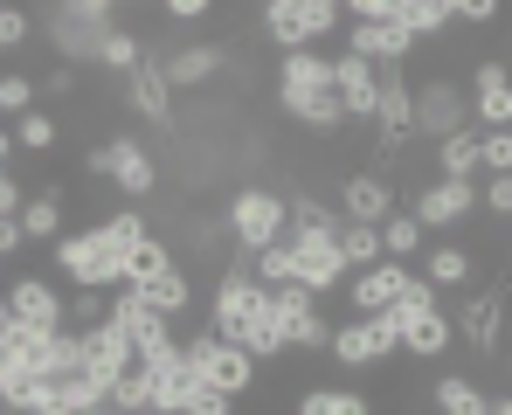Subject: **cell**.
Listing matches in <instances>:
<instances>
[{"label": "cell", "instance_id": "19", "mask_svg": "<svg viewBox=\"0 0 512 415\" xmlns=\"http://www.w3.org/2000/svg\"><path fill=\"white\" fill-rule=\"evenodd\" d=\"M416 277L443 298V291H464V284L478 277V263H471V249H464V243H429L423 263H416Z\"/></svg>", "mask_w": 512, "mask_h": 415}, {"label": "cell", "instance_id": "46", "mask_svg": "<svg viewBox=\"0 0 512 415\" xmlns=\"http://www.w3.org/2000/svg\"><path fill=\"white\" fill-rule=\"evenodd\" d=\"M90 415H125V409H90Z\"/></svg>", "mask_w": 512, "mask_h": 415}, {"label": "cell", "instance_id": "36", "mask_svg": "<svg viewBox=\"0 0 512 415\" xmlns=\"http://www.w3.org/2000/svg\"><path fill=\"white\" fill-rule=\"evenodd\" d=\"M111 319V298L104 291H70V332H90Z\"/></svg>", "mask_w": 512, "mask_h": 415}, {"label": "cell", "instance_id": "35", "mask_svg": "<svg viewBox=\"0 0 512 415\" xmlns=\"http://www.w3.org/2000/svg\"><path fill=\"white\" fill-rule=\"evenodd\" d=\"M28 35H35V14H28V7H14V0H0V56L28 49Z\"/></svg>", "mask_w": 512, "mask_h": 415}, {"label": "cell", "instance_id": "44", "mask_svg": "<svg viewBox=\"0 0 512 415\" xmlns=\"http://www.w3.org/2000/svg\"><path fill=\"white\" fill-rule=\"evenodd\" d=\"M14 153H21V146H14V132L0 125V173H14Z\"/></svg>", "mask_w": 512, "mask_h": 415}, {"label": "cell", "instance_id": "2", "mask_svg": "<svg viewBox=\"0 0 512 415\" xmlns=\"http://www.w3.org/2000/svg\"><path fill=\"white\" fill-rule=\"evenodd\" d=\"M222 222H229V243L243 256H263L270 243L291 236V208H284V187H263V180H243L229 201H222Z\"/></svg>", "mask_w": 512, "mask_h": 415}, {"label": "cell", "instance_id": "30", "mask_svg": "<svg viewBox=\"0 0 512 415\" xmlns=\"http://www.w3.org/2000/svg\"><path fill=\"white\" fill-rule=\"evenodd\" d=\"M340 263L346 277H360V270H374V263H388V249H381V229H340Z\"/></svg>", "mask_w": 512, "mask_h": 415}, {"label": "cell", "instance_id": "10", "mask_svg": "<svg viewBox=\"0 0 512 415\" xmlns=\"http://www.w3.org/2000/svg\"><path fill=\"white\" fill-rule=\"evenodd\" d=\"M111 187L125 194V208H146L160 194V153L139 132H111Z\"/></svg>", "mask_w": 512, "mask_h": 415}, {"label": "cell", "instance_id": "37", "mask_svg": "<svg viewBox=\"0 0 512 415\" xmlns=\"http://www.w3.org/2000/svg\"><path fill=\"white\" fill-rule=\"evenodd\" d=\"M450 21H457V28H499L506 7H499V0H450Z\"/></svg>", "mask_w": 512, "mask_h": 415}, {"label": "cell", "instance_id": "3", "mask_svg": "<svg viewBox=\"0 0 512 415\" xmlns=\"http://www.w3.org/2000/svg\"><path fill=\"white\" fill-rule=\"evenodd\" d=\"M49 263H56V277L63 284H77V291H125V256L111 249L104 236V222H84V229H70L63 243L49 249Z\"/></svg>", "mask_w": 512, "mask_h": 415}, {"label": "cell", "instance_id": "33", "mask_svg": "<svg viewBox=\"0 0 512 415\" xmlns=\"http://www.w3.org/2000/svg\"><path fill=\"white\" fill-rule=\"evenodd\" d=\"M256 284H263V291H284V284H298V256H291V243H270L263 256H256Z\"/></svg>", "mask_w": 512, "mask_h": 415}, {"label": "cell", "instance_id": "24", "mask_svg": "<svg viewBox=\"0 0 512 415\" xmlns=\"http://www.w3.org/2000/svg\"><path fill=\"white\" fill-rule=\"evenodd\" d=\"M429 160H436V180H485L478 173V125L443 139V146H429Z\"/></svg>", "mask_w": 512, "mask_h": 415}, {"label": "cell", "instance_id": "29", "mask_svg": "<svg viewBox=\"0 0 512 415\" xmlns=\"http://www.w3.org/2000/svg\"><path fill=\"white\" fill-rule=\"evenodd\" d=\"M139 63H146V42H139L132 28H118V35H104V42H97V70H104V77L125 83Z\"/></svg>", "mask_w": 512, "mask_h": 415}, {"label": "cell", "instance_id": "16", "mask_svg": "<svg viewBox=\"0 0 512 415\" xmlns=\"http://www.w3.org/2000/svg\"><path fill=\"white\" fill-rule=\"evenodd\" d=\"M333 97H340L346 125H367V132H374V111H381V70L360 63V56H333Z\"/></svg>", "mask_w": 512, "mask_h": 415}, {"label": "cell", "instance_id": "8", "mask_svg": "<svg viewBox=\"0 0 512 415\" xmlns=\"http://www.w3.org/2000/svg\"><path fill=\"white\" fill-rule=\"evenodd\" d=\"M457 132H471V90L416 70V146H443Z\"/></svg>", "mask_w": 512, "mask_h": 415}, {"label": "cell", "instance_id": "13", "mask_svg": "<svg viewBox=\"0 0 512 415\" xmlns=\"http://www.w3.org/2000/svg\"><path fill=\"white\" fill-rule=\"evenodd\" d=\"M416 284V270L409 263H374V270H360V277H346V305H353V319H381V312H395L402 305V291Z\"/></svg>", "mask_w": 512, "mask_h": 415}, {"label": "cell", "instance_id": "4", "mask_svg": "<svg viewBox=\"0 0 512 415\" xmlns=\"http://www.w3.org/2000/svg\"><path fill=\"white\" fill-rule=\"evenodd\" d=\"M180 353L194 360V374H201V388H215V395H229V402H243L256 381H263V367H256V353L243 346H229V339H215L208 326H194L180 339Z\"/></svg>", "mask_w": 512, "mask_h": 415}, {"label": "cell", "instance_id": "38", "mask_svg": "<svg viewBox=\"0 0 512 415\" xmlns=\"http://www.w3.org/2000/svg\"><path fill=\"white\" fill-rule=\"evenodd\" d=\"M478 173H512V132H478Z\"/></svg>", "mask_w": 512, "mask_h": 415}, {"label": "cell", "instance_id": "18", "mask_svg": "<svg viewBox=\"0 0 512 415\" xmlns=\"http://www.w3.org/2000/svg\"><path fill=\"white\" fill-rule=\"evenodd\" d=\"M21 236L28 249H56L70 236V208H63V180H42L28 201H21Z\"/></svg>", "mask_w": 512, "mask_h": 415}, {"label": "cell", "instance_id": "6", "mask_svg": "<svg viewBox=\"0 0 512 415\" xmlns=\"http://www.w3.org/2000/svg\"><path fill=\"white\" fill-rule=\"evenodd\" d=\"M506 305H512V277H492L485 291H464V305L450 312V326H457V339L492 367L499 353H506Z\"/></svg>", "mask_w": 512, "mask_h": 415}, {"label": "cell", "instance_id": "47", "mask_svg": "<svg viewBox=\"0 0 512 415\" xmlns=\"http://www.w3.org/2000/svg\"><path fill=\"white\" fill-rule=\"evenodd\" d=\"M0 415H7V409H0Z\"/></svg>", "mask_w": 512, "mask_h": 415}, {"label": "cell", "instance_id": "26", "mask_svg": "<svg viewBox=\"0 0 512 415\" xmlns=\"http://www.w3.org/2000/svg\"><path fill=\"white\" fill-rule=\"evenodd\" d=\"M395 21H402L416 42H436V35L457 28V21H450V0H395Z\"/></svg>", "mask_w": 512, "mask_h": 415}, {"label": "cell", "instance_id": "25", "mask_svg": "<svg viewBox=\"0 0 512 415\" xmlns=\"http://www.w3.org/2000/svg\"><path fill=\"white\" fill-rule=\"evenodd\" d=\"M381 249H388V256H395V263H409V270H416V263H423V249H429L423 222H416V215H409V208H395V215H388V222H381Z\"/></svg>", "mask_w": 512, "mask_h": 415}, {"label": "cell", "instance_id": "32", "mask_svg": "<svg viewBox=\"0 0 512 415\" xmlns=\"http://www.w3.org/2000/svg\"><path fill=\"white\" fill-rule=\"evenodd\" d=\"M35 97H42V83L28 77V70H0V125L28 118V111H35Z\"/></svg>", "mask_w": 512, "mask_h": 415}, {"label": "cell", "instance_id": "43", "mask_svg": "<svg viewBox=\"0 0 512 415\" xmlns=\"http://www.w3.org/2000/svg\"><path fill=\"white\" fill-rule=\"evenodd\" d=\"M21 201H28V194H21V180H14V173H0V222H7V215H21Z\"/></svg>", "mask_w": 512, "mask_h": 415}, {"label": "cell", "instance_id": "34", "mask_svg": "<svg viewBox=\"0 0 512 415\" xmlns=\"http://www.w3.org/2000/svg\"><path fill=\"white\" fill-rule=\"evenodd\" d=\"M478 208L506 229L512 222V173H485V180H478Z\"/></svg>", "mask_w": 512, "mask_h": 415}, {"label": "cell", "instance_id": "15", "mask_svg": "<svg viewBox=\"0 0 512 415\" xmlns=\"http://www.w3.org/2000/svg\"><path fill=\"white\" fill-rule=\"evenodd\" d=\"M284 243H291V256H298V284H305L312 298H333V291H346L340 236H305V229H291Z\"/></svg>", "mask_w": 512, "mask_h": 415}, {"label": "cell", "instance_id": "22", "mask_svg": "<svg viewBox=\"0 0 512 415\" xmlns=\"http://www.w3.org/2000/svg\"><path fill=\"white\" fill-rule=\"evenodd\" d=\"M139 298H146L160 319H187V312L201 305V298H194V270H187V263H173V270L153 277V284H139Z\"/></svg>", "mask_w": 512, "mask_h": 415}, {"label": "cell", "instance_id": "14", "mask_svg": "<svg viewBox=\"0 0 512 415\" xmlns=\"http://www.w3.org/2000/svg\"><path fill=\"white\" fill-rule=\"evenodd\" d=\"M464 90H471V125H478V132H512V70H506V56H485Z\"/></svg>", "mask_w": 512, "mask_h": 415}, {"label": "cell", "instance_id": "20", "mask_svg": "<svg viewBox=\"0 0 512 415\" xmlns=\"http://www.w3.org/2000/svg\"><path fill=\"white\" fill-rule=\"evenodd\" d=\"M429 409L436 415H492V388L478 374H436L429 381Z\"/></svg>", "mask_w": 512, "mask_h": 415}, {"label": "cell", "instance_id": "5", "mask_svg": "<svg viewBox=\"0 0 512 415\" xmlns=\"http://www.w3.org/2000/svg\"><path fill=\"white\" fill-rule=\"evenodd\" d=\"M326 360H333L340 374H374V367L402 360V326H395V312H381V319H346V326H333V346H326Z\"/></svg>", "mask_w": 512, "mask_h": 415}, {"label": "cell", "instance_id": "11", "mask_svg": "<svg viewBox=\"0 0 512 415\" xmlns=\"http://www.w3.org/2000/svg\"><path fill=\"white\" fill-rule=\"evenodd\" d=\"M125 104H132V118H146L153 139H180V111H173V83H167V70H160V56H146V63L125 77Z\"/></svg>", "mask_w": 512, "mask_h": 415}, {"label": "cell", "instance_id": "17", "mask_svg": "<svg viewBox=\"0 0 512 415\" xmlns=\"http://www.w3.org/2000/svg\"><path fill=\"white\" fill-rule=\"evenodd\" d=\"M160 70H167L173 97H180V90H215L222 70H229V49H222V42H180L173 56H160Z\"/></svg>", "mask_w": 512, "mask_h": 415}, {"label": "cell", "instance_id": "7", "mask_svg": "<svg viewBox=\"0 0 512 415\" xmlns=\"http://www.w3.org/2000/svg\"><path fill=\"white\" fill-rule=\"evenodd\" d=\"M0 298H7V319L21 332H63L70 326V298L56 291L49 270H14V277L0 284Z\"/></svg>", "mask_w": 512, "mask_h": 415}, {"label": "cell", "instance_id": "12", "mask_svg": "<svg viewBox=\"0 0 512 415\" xmlns=\"http://www.w3.org/2000/svg\"><path fill=\"white\" fill-rule=\"evenodd\" d=\"M395 208H402V201H395V180H388V173L353 166V173L340 180V215L353 222V229H381Z\"/></svg>", "mask_w": 512, "mask_h": 415}, {"label": "cell", "instance_id": "28", "mask_svg": "<svg viewBox=\"0 0 512 415\" xmlns=\"http://www.w3.org/2000/svg\"><path fill=\"white\" fill-rule=\"evenodd\" d=\"M7 132H14V146H21V153H56V146H63V118H56V111H42V104H35L28 118H14Z\"/></svg>", "mask_w": 512, "mask_h": 415}, {"label": "cell", "instance_id": "31", "mask_svg": "<svg viewBox=\"0 0 512 415\" xmlns=\"http://www.w3.org/2000/svg\"><path fill=\"white\" fill-rule=\"evenodd\" d=\"M160 270H173V243H167V236H146V243L132 249V263H125V291H139V284H153Z\"/></svg>", "mask_w": 512, "mask_h": 415}, {"label": "cell", "instance_id": "45", "mask_svg": "<svg viewBox=\"0 0 512 415\" xmlns=\"http://www.w3.org/2000/svg\"><path fill=\"white\" fill-rule=\"evenodd\" d=\"M492 415H512V388H506V395H492Z\"/></svg>", "mask_w": 512, "mask_h": 415}, {"label": "cell", "instance_id": "21", "mask_svg": "<svg viewBox=\"0 0 512 415\" xmlns=\"http://www.w3.org/2000/svg\"><path fill=\"white\" fill-rule=\"evenodd\" d=\"M270 90H312V97H333V56L319 49H298V56H277Z\"/></svg>", "mask_w": 512, "mask_h": 415}, {"label": "cell", "instance_id": "40", "mask_svg": "<svg viewBox=\"0 0 512 415\" xmlns=\"http://www.w3.org/2000/svg\"><path fill=\"white\" fill-rule=\"evenodd\" d=\"M180 415H236V402H229V395H215V388H194Z\"/></svg>", "mask_w": 512, "mask_h": 415}, {"label": "cell", "instance_id": "9", "mask_svg": "<svg viewBox=\"0 0 512 415\" xmlns=\"http://www.w3.org/2000/svg\"><path fill=\"white\" fill-rule=\"evenodd\" d=\"M416 222H423V236H450V229H464L471 215H478V180H416V194L402 201Z\"/></svg>", "mask_w": 512, "mask_h": 415}, {"label": "cell", "instance_id": "41", "mask_svg": "<svg viewBox=\"0 0 512 415\" xmlns=\"http://www.w3.org/2000/svg\"><path fill=\"white\" fill-rule=\"evenodd\" d=\"M77 70H70V63H56V70H42V97H77Z\"/></svg>", "mask_w": 512, "mask_h": 415}, {"label": "cell", "instance_id": "23", "mask_svg": "<svg viewBox=\"0 0 512 415\" xmlns=\"http://www.w3.org/2000/svg\"><path fill=\"white\" fill-rule=\"evenodd\" d=\"M284 208H291V229H305V236H340L346 229L340 201H326L312 187H284Z\"/></svg>", "mask_w": 512, "mask_h": 415}, {"label": "cell", "instance_id": "42", "mask_svg": "<svg viewBox=\"0 0 512 415\" xmlns=\"http://www.w3.org/2000/svg\"><path fill=\"white\" fill-rule=\"evenodd\" d=\"M21 249H28V236H21V215H7V222H0V263H14Z\"/></svg>", "mask_w": 512, "mask_h": 415}, {"label": "cell", "instance_id": "1", "mask_svg": "<svg viewBox=\"0 0 512 415\" xmlns=\"http://www.w3.org/2000/svg\"><path fill=\"white\" fill-rule=\"evenodd\" d=\"M333 28H346V7H340V0H263V7H256V35H263L277 56L319 49Z\"/></svg>", "mask_w": 512, "mask_h": 415}, {"label": "cell", "instance_id": "39", "mask_svg": "<svg viewBox=\"0 0 512 415\" xmlns=\"http://www.w3.org/2000/svg\"><path fill=\"white\" fill-rule=\"evenodd\" d=\"M160 14H167V28H208V14H215V0H167Z\"/></svg>", "mask_w": 512, "mask_h": 415}, {"label": "cell", "instance_id": "27", "mask_svg": "<svg viewBox=\"0 0 512 415\" xmlns=\"http://www.w3.org/2000/svg\"><path fill=\"white\" fill-rule=\"evenodd\" d=\"M298 415H374V402L360 388H298Z\"/></svg>", "mask_w": 512, "mask_h": 415}]
</instances>
